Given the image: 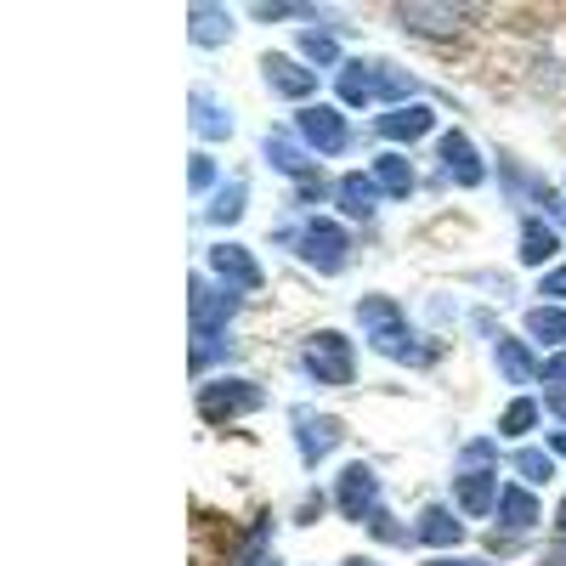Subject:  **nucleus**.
Masks as SVG:
<instances>
[{
    "label": "nucleus",
    "mask_w": 566,
    "mask_h": 566,
    "mask_svg": "<svg viewBox=\"0 0 566 566\" xmlns=\"http://www.w3.org/2000/svg\"><path fill=\"white\" fill-rule=\"evenodd\" d=\"M397 29L413 40H431V45H459L470 29H476V7H453V0H397L391 7Z\"/></svg>",
    "instance_id": "obj_1"
},
{
    "label": "nucleus",
    "mask_w": 566,
    "mask_h": 566,
    "mask_svg": "<svg viewBox=\"0 0 566 566\" xmlns=\"http://www.w3.org/2000/svg\"><path fill=\"white\" fill-rule=\"evenodd\" d=\"M301 374L317 386H352L357 380V346L340 328H312L301 340Z\"/></svg>",
    "instance_id": "obj_2"
},
{
    "label": "nucleus",
    "mask_w": 566,
    "mask_h": 566,
    "mask_svg": "<svg viewBox=\"0 0 566 566\" xmlns=\"http://www.w3.org/2000/svg\"><path fill=\"white\" fill-rule=\"evenodd\" d=\"M295 255H301L312 272L335 277V272L352 261V232H346L335 216H312V221L301 227V239H295Z\"/></svg>",
    "instance_id": "obj_3"
},
{
    "label": "nucleus",
    "mask_w": 566,
    "mask_h": 566,
    "mask_svg": "<svg viewBox=\"0 0 566 566\" xmlns=\"http://www.w3.org/2000/svg\"><path fill=\"white\" fill-rule=\"evenodd\" d=\"M295 136L312 148V159H335V154L352 148V125H346V114H340V108H328V103H306V108L295 114Z\"/></svg>",
    "instance_id": "obj_4"
},
{
    "label": "nucleus",
    "mask_w": 566,
    "mask_h": 566,
    "mask_svg": "<svg viewBox=\"0 0 566 566\" xmlns=\"http://www.w3.org/2000/svg\"><path fill=\"white\" fill-rule=\"evenodd\" d=\"M290 431H295V453L306 470H317L328 453L346 442V424L335 413H317V408H290Z\"/></svg>",
    "instance_id": "obj_5"
},
{
    "label": "nucleus",
    "mask_w": 566,
    "mask_h": 566,
    "mask_svg": "<svg viewBox=\"0 0 566 566\" xmlns=\"http://www.w3.org/2000/svg\"><path fill=\"white\" fill-rule=\"evenodd\" d=\"M266 408V391L255 380H239V374H227V380H205L199 386V413L210 424H227V419H239V413H255Z\"/></svg>",
    "instance_id": "obj_6"
},
{
    "label": "nucleus",
    "mask_w": 566,
    "mask_h": 566,
    "mask_svg": "<svg viewBox=\"0 0 566 566\" xmlns=\"http://www.w3.org/2000/svg\"><path fill=\"white\" fill-rule=\"evenodd\" d=\"M437 165L453 187H482L488 181V159L476 148V136H464V130H442L437 136Z\"/></svg>",
    "instance_id": "obj_7"
},
{
    "label": "nucleus",
    "mask_w": 566,
    "mask_h": 566,
    "mask_svg": "<svg viewBox=\"0 0 566 566\" xmlns=\"http://www.w3.org/2000/svg\"><path fill=\"white\" fill-rule=\"evenodd\" d=\"M261 80H266V91H272L277 103H306L312 91H317V74L301 57H290V52H266L261 57Z\"/></svg>",
    "instance_id": "obj_8"
},
{
    "label": "nucleus",
    "mask_w": 566,
    "mask_h": 566,
    "mask_svg": "<svg viewBox=\"0 0 566 566\" xmlns=\"http://www.w3.org/2000/svg\"><path fill=\"white\" fill-rule=\"evenodd\" d=\"M335 510L346 522H368L380 510V476L368 464H340V482H335Z\"/></svg>",
    "instance_id": "obj_9"
},
{
    "label": "nucleus",
    "mask_w": 566,
    "mask_h": 566,
    "mask_svg": "<svg viewBox=\"0 0 566 566\" xmlns=\"http://www.w3.org/2000/svg\"><path fill=\"white\" fill-rule=\"evenodd\" d=\"M210 272L221 277V290H232V295H255L261 283H266L261 261H255L244 244H216V250H210Z\"/></svg>",
    "instance_id": "obj_10"
},
{
    "label": "nucleus",
    "mask_w": 566,
    "mask_h": 566,
    "mask_svg": "<svg viewBox=\"0 0 566 566\" xmlns=\"http://www.w3.org/2000/svg\"><path fill=\"white\" fill-rule=\"evenodd\" d=\"M244 295H232V290H216V283L193 277V335H227V323L232 312H239Z\"/></svg>",
    "instance_id": "obj_11"
},
{
    "label": "nucleus",
    "mask_w": 566,
    "mask_h": 566,
    "mask_svg": "<svg viewBox=\"0 0 566 566\" xmlns=\"http://www.w3.org/2000/svg\"><path fill=\"white\" fill-rule=\"evenodd\" d=\"M453 544H464V522H459V510H448V504H424L419 515H413V549H453Z\"/></svg>",
    "instance_id": "obj_12"
},
{
    "label": "nucleus",
    "mask_w": 566,
    "mask_h": 566,
    "mask_svg": "<svg viewBox=\"0 0 566 566\" xmlns=\"http://www.w3.org/2000/svg\"><path fill=\"white\" fill-rule=\"evenodd\" d=\"M499 482L493 470H464V476H453V504L459 515H470V522H488V515H499Z\"/></svg>",
    "instance_id": "obj_13"
},
{
    "label": "nucleus",
    "mask_w": 566,
    "mask_h": 566,
    "mask_svg": "<svg viewBox=\"0 0 566 566\" xmlns=\"http://www.w3.org/2000/svg\"><path fill=\"white\" fill-rule=\"evenodd\" d=\"M374 136H386L391 148H408V142L442 136V130H437V114H431V108H424V103H413V108H391V114H380V125H374Z\"/></svg>",
    "instance_id": "obj_14"
},
{
    "label": "nucleus",
    "mask_w": 566,
    "mask_h": 566,
    "mask_svg": "<svg viewBox=\"0 0 566 566\" xmlns=\"http://www.w3.org/2000/svg\"><path fill=\"white\" fill-rule=\"evenodd\" d=\"M538 515H544V504H538V493H533L527 482H510V488L499 493V527H504L510 538H527V533L538 527Z\"/></svg>",
    "instance_id": "obj_15"
},
{
    "label": "nucleus",
    "mask_w": 566,
    "mask_h": 566,
    "mask_svg": "<svg viewBox=\"0 0 566 566\" xmlns=\"http://www.w3.org/2000/svg\"><path fill=\"white\" fill-rule=\"evenodd\" d=\"M187 119H193V130L205 142H227L232 136V108L216 97L210 85H193V97H187Z\"/></svg>",
    "instance_id": "obj_16"
},
{
    "label": "nucleus",
    "mask_w": 566,
    "mask_h": 566,
    "mask_svg": "<svg viewBox=\"0 0 566 566\" xmlns=\"http://www.w3.org/2000/svg\"><path fill=\"white\" fill-rule=\"evenodd\" d=\"M261 148H266V165L283 170L290 181H306V176H312V148H306L301 136H290V130H277V125H272Z\"/></svg>",
    "instance_id": "obj_17"
},
{
    "label": "nucleus",
    "mask_w": 566,
    "mask_h": 566,
    "mask_svg": "<svg viewBox=\"0 0 566 566\" xmlns=\"http://www.w3.org/2000/svg\"><path fill=\"white\" fill-rule=\"evenodd\" d=\"M555 250H560L555 221H544V216H522V232H515V255H522V266H549Z\"/></svg>",
    "instance_id": "obj_18"
},
{
    "label": "nucleus",
    "mask_w": 566,
    "mask_h": 566,
    "mask_svg": "<svg viewBox=\"0 0 566 566\" xmlns=\"http://www.w3.org/2000/svg\"><path fill=\"white\" fill-rule=\"evenodd\" d=\"M335 205H340V216H346V221H374L380 187H374V176H368V170H346V176L335 181Z\"/></svg>",
    "instance_id": "obj_19"
},
{
    "label": "nucleus",
    "mask_w": 566,
    "mask_h": 566,
    "mask_svg": "<svg viewBox=\"0 0 566 566\" xmlns=\"http://www.w3.org/2000/svg\"><path fill=\"white\" fill-rule=\"evenodd\" d=\"M413 91H424V85H419L408 69L374 57V103H386V114H391V108H413Z\"/></svg>",
    "instance_id": "obj_20"
},
{
    "label": "nucleus",
    "mask_w": 566,
    "mask_h": 566,
    "mask_svg": "<svg viewBox=\"0 0 566 566\" xmlns=\"http://www.w3.org/2000/svg\"><path fill=\"white\" fill-rule=\"evenodd\" d=\"M187 29H193V45H205V52H221V45L232 40V12L221 7V0H199V7L187 12Z\"/></svg>",
    "instance_id": "obj_21"
},
{
    "label": "nucleus",
    "mask_w": 566,
    "mask_h": 566,
    "mask_svg": "<svg viewBox=\"0 0 566 566\" xmlns=\"http://www.w3.org/2000/svg\"><path fill=\"white\" fill-rule=\"evenodd\" d=\"M374 187H380L386 199H413V187H419V176H413V165L397 154V148H380L374 154Z\"/></svg>",
    "instance_id": "obj_22"
},
{
    "label": "nucleus",
    "mask_w": 566,
    "mask_h": 566,
    "mask_svg": "<svg viewBox=\"0 0 566 566\" xmlns=\"http://www.w3.org/2000/svg\"><path fill=\"white\" fill-rule=\"evenodd\" d=\"M493 368L504 374L510 386H527L533 374H538V363H533V346H527L522 335H499V340H493Z\"/></svg>",
    "instance_id": "obj_23"
},
{
    "label": "nucleus",
    "mask_w": 566,
    "mask_h": 566,
    "mask_svg": "<svg viewBox=\"0 0 566 566\" xmlns=\"http://www.w3.org/2000/svg\"><path fill=\"white\" fill-rule=\"evenodd\" d=\"M335 91H340L346 108H368V103H374V63L346 57V63L335 69Z\"/></svg>",
    "instance_id": "obj_24"
},
{
    "label": "nucleus",
    "mask_w": 566,
    "mask_h": 566,
    "mask_svg": "<svg viewBox=\"0 0 566 566\" xmlns=\"http://www.w3.org/2000/svg\"><path fill=\"white\" fill-rule=\"evenodd\" d=\"M244 205H250V181H239V176H232V181H221L216 193H210V205H205V221H210V227H232V221L244 216Z\"/></svg>",
    "instance_id": "obj_25"
},
{
    "label": "nucleus",
    "mask_w": 566,
    "mask_h": 566,
    "mask_svg": "<svg viewBox=\"0 0 566 566\" xmlns=\"http://www.w3.org/2000/svg\"><path fill=\"white\" fill-rule=\"evenodd\" d=\"M295 52H301V63H306V69H317V63H323V69H340V63H346V57H340V34H335V29H306V34L295 40Z\"/></svg>",
    "instance_id": "obj_26"
},
{
    "label": "nucleus",
    "mask_w": 566,
    "mask_h": 566,
    "mask_svg": "<svg viewBox=\"0 0 566 566\" xmlns=\"http://www.w3.org/2000/svg\"><path fill=\"white\" fill-rule=\"evenodd\" d=\"M527 335L560 352V346H566V306H549V301L533 306V312H527Z\"/></svg>",
    "instance_id": "obj_27"
},
{
    "label": "nucleus",
    "mask_w": 566,
    "mask_h": 566,
    "mask_svg": "<svg viewBox=\"0 0 566 566\" xmlns=\"http://www.w3.org/2000/svg\"><path fill=\"white\" fill-rule=\"evenodd\" d=\"M538 413H544V402H533V397H515V402L499 413V437H515V442L533 437V431H538Z\"/></svg>",
    "instance_id": "obj_28"
},
{
    "label": "nucleus",
    "mask_w": 566,
    "mask_h": 566,
    "mask_svg": "<svg viewBox=\"0 0 566 566\" xmlns=\"http://www.w3.org/2000/svg\"><path fill=\"white\" fill-rule=\"evenodd\" d=\"M549 476H555V453L549 448H522V453H515V482L544 488Z\"/></svg>",
    "instance_id": "obj_29"
},
{
    "label": "nucleus",
    "mask_w": 566,
    "mask_h": 566,
    "mask_svg": "<svg viewBox=\"0 0 566 566\" xmlns=\"http://www.w3.org/2000/svg\"><path fill=\"white\" fill-rule=\"evenodd\" d=\"M357 323L374 335V328H386V323H402V306H397L391 295H363V301H357Z\"/></svg>",
    "instance_id": "obj_30"
},
{
    "label": "nucleus",
    "mask_w": 566,
    "mask_h": 566,
    "mask_svg": "<svg viewBox=\"0 0 566 566\" xmlns=\"http://www.w3.org/2000/svg\"><path fill=\"white\" fill-rule=\"evenodd\" d=\"M368 533L380 538V544H408V549H413V527H402L397 515H386V510H374V515H368Z\"/></svg>",
    "instance_id": "obj_31"
},
{
    "label": "nucleus",
    "mask_w": 566,
    "mask_h": 566,
    "mask_svg": "<svg viewBox=\"0 0 566 566\" xmlns=\"http://www.w3.org/2000/svg\"><path fill=\"white\" fill-rule=\"evenodd\" d=\"M187 176H193V181H187V187H193V193H216V187H221V170H216V159H210V154H193V165H187Z\"/></svg>",
    "instance_id": "obj_32"
},
{
    "label": "nucleus",
    "mask_w": 566,
    "mask_h": 566,
    "mask_svg": "<svg viewBox=\"0 0 566 566\" xmlns=\"http://www.w3.org/2000/svg\"><path fill=\"white\" fill-rule=\"evenodd\" d=\"M493 459H499V448H493L488 437L464 442V453H459V476H464V470H493Z\"/></svg>",
    "instance_id": "obj_33"
},
{
    "label": "nucleus",
    "mask_w": 566,
    "mask_h": 566,
    "mask_svg": "<svg viewBox=\"0 0 566 566\" xmlns=\"http://www.w3.org/2000/svg\"><path fill=\"white\" fill-rule=\"evenodd\" d=\"M221 357H227V335H193V374H205Z\"/></svg>",
    "instance_id": "obj_34"
},
{
    "label": "nucleus",
    "mask_w": 566,
    "mask_h": 566,
    "mask_svg": "<svg viewBox=\"0 0 566 566\" xmlns=\"http://www.w3.org/2000/svg\"><path fill=\"white\" fill-rule=\"evenodd\" d=\"M538 380L566 391V346H560V352H549V363H538Z\"/></svg>",
    "instance_id": "obj_35"
},
{
    "label": "nucleus",
    "mask_w": 566,
    "mask_h": 566,
    "mask_svg": "<svg viewBox=\"0 0 566 566\" xmlns=\"http://www.w3.org/2000/svg\"><path fill=\"white\" fill-rule=\"evenodd\" d=\"M538 290H544V301H549V306H560V301H566V266L544 272V283H538Z\"/></svg>",
    "instance_id": "obj_36"
},
{
    "label": "nucleus",
    "mask_w": 566,
    "mask_h": 566,
    "mask_svg": "<svg viewBox=\"0 0 566 566\" xmlns=\"http://www.w3.org/2000/svg\"><path fill=\"white\" fill-rule=\"evenodd\" d=\"M555 527H560V549H549L544 566H566V499H560V510H555Z\"/></svg>",
    "instance_id": "obj_37"
},
{
    "label": "nucleus",
    "mask_w": 566,
    "mask_h": 566,
    "mask_svg": "<svg viewBox=\"0 0 566 566\" xmlns=\"http://www.w3.org/2000/svg\"><path fill=\"white\" fill-rule=\"evenodd\" d=\"M544 408H549V413L560 419V431H566V391H560V386H549V397H544Z\"/></svg>",
    "instance_id": "obj_38"
},
{
    "label": "nucleus",
    "mask_w": 566,
    "mask_h": 566,
    "mask_svg": "<svg viewBox=\"0 0 566 566\" xmlns=\"http://www.w3.org/2000/svg\"><path fill=\"white\" fill-rule=\"evenodd\" d=\"M424 566H499V560H464V555H437V560H424Z\"/></svg>",
    "instance_id": "obj_39"
},
{
    "label": "nucleus",
    "mask_w": 566,
    "mask_h": 566,
    "mask_svg": "<svg viewBox=\"0 0 566 566\" xmlns=\"http://www.w3.org/2000/svg\"><path fill=\"white\" fill-rule=\"evenodd\" d=\"M544 448H549V453H555V459H566V431H555V437H549V442H544Z\"/></svg>",
    "instance_id": "obj_40"
},
{
    "label": "nucleus",
    "mask_w": 566,
    "mask_h": 566,
    "mask_svg": "<svg viewBox=\"0 0 566 566\" xmlns=\"http://www.w3.org/2000/svg\"><path fill=\"white\" fill-rule=\"evenodd\" d=\"M340 566H374V560H368V555H352V560H340Z\"/></svg>",
    "instance_id": "obj_41"
}]
</instances>
